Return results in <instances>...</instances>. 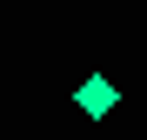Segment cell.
I'll return each mask as SVG.
<instances>
[{"label":"cell","mask_w":147,"mask_h":140,"mask_svg":"<svg viewBox=\"0 0 147 140\" xmlns=\"http://www.w3.org/2000/svg\"><path fill=\"white\" fill-rule=\"evenodd\" d=\"M74 107H80V113H87V120H107V113L120 107V87H114L107 74H87L80 87H74Z\"/></svg>","instance_id":"6da1fadb"}]
</instances>
